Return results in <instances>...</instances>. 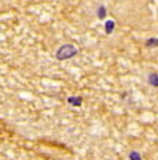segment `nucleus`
Segmentation results:
<instances>
[{
	"instance_id": "obj_4",
	"label": "nucleus",
	"mask_w": 158,
	"mask_h": 160,
	"mask_svg": "<svg viewBox=\"0 0 158 160\" xmlns=\"http://www.w3.org/2000/svg\"><path fill=\"white\" fill-rule=\"evenodd\" d=\"M148 82L151 87L154 88H158V74L157 72H151L148 75Z\"/></svg>"
},
{
	"instance_id": "obj_1",
	"label": "nucleus",
	"mask_w": 158,
	"mask_h": 160,
	"mask_svg": "<svg viewBox=\"0 0 158 160\" xmlns=\"http://www.w3.org/2000/svg\"><path fill=\"white\" fill-rule=\"evenodd\" d=\"M78 52H79V50H78V47H75L74 44H64L57 50L55 58H57L58 61L71 60V58H74Z\"/></svg>"
},
{
	"instance_id": "obj_5",
	"label": "nucleus",
	"mask_w": 158,
	"mask_h": 160,
	"mask_svg": "<svg viewBox=\"0 0 158 160\" xmlns=\"http://www.w3.org/2000/svg\"><path fill=\"white\" fill-rule=\"evenodd\" d=\"M144 45H146V47H148V48H155V47L158 45V38H157V37L147 38L146 42H144Z\"/></svg>"
},
{
	"instance_id": "obj_6",
	"label": "nucleus",
	"mask_w": 158,
	"mask_h": 160,
	"mask_svg": "<svg viewBox=\"0 0 158 160\" xmlns=\"http://www.w3.org/2000/svg\"><path fill=\"white\" fill-rule=\"evenodd\" d=\"M108 16V9H106V6H99L98 9V17L100 18V20H104V17Z\"/></svg>"
},
{
	"instance_id": "obj_8",
	"label": "nucleus",
	"mask_w": 158,
	"mask_h": 160,
	"mask_svg": "<svg viewBox=\"0 0 158 160\" xmlns=\"http://www.w3.org/2000/svg\"><path fill=\"white\" fill-rule=\"evenodd\" d=\"M0 30H2V27H0Z\"/></svg>"
},
{
	"instance_id": "obj_3",
	"label": "nucleus",
	"mask_w": 158,
	"mask_h": 160,
	"mask_svg": "<svg viewBox=\"0 0 158 160\" xmlns=\"http://www.w3.org/2000/svg\"><path fill=\"white\" fill-rule=\"evenodd\" d=\"M114 28H116V21L114 20H106L104 21V33L106 34H113Z\"/></svg>"
},
{
	"instance_id": "obj_2",
	"label": "nucleus",
	"mask_w": 158,
	"mask_h": 160,
	"mask_svg": "<svg viewBox=\"0 0 158 160\" xmlns=\"http://www.w3.org/2000/svg\"><path fill=\"white\" fill-rule=\"evenodd\" d=\"M66 102L69 103V105H72V106H81L82 105V102H84V98L82 97H75V95H72V97H68L66 98Z\"/></svg>"
},
{
	"instance_id": "obj_7",
	"label": "nucleus",
	"mask_w": 158,
	"mask_h": 160,
	"mask_svg": "<svg viewBox=\"0 0 158 160\" xmlns=\"http://www.w3.org/2000/svg\"><path fill=\"white\" fill-rule=\"evenodd\" d=\"M128 159H134V160H141L143 159V156H141V153H138V152H130L128 153Z\"/></svg>"
}]
</instances>
